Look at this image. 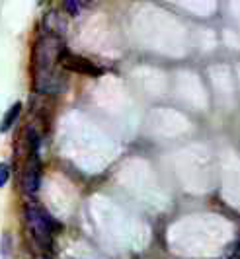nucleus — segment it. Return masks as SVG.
Segmentation results:
<instances>
[{
	"instance_id": "f257e3e1",
	"label": "nucleus",
	"mask_w": 240,
	"mask_h": 259,
	"mask_svg": "<svg viewBox=\"0 0 240 259\" xmlns=\"http://www.w3.org/2000/svg\"><path fill=\"white\" fill-rule=\"evenodd\" d=\"M59 63L63 68H67L70 72H76V74H88V76H98L102 74V70L94 65L92 61L84 59V57H78V55H72L68 51H63L61 57H59Z\"/></svg>"
},
{
	"instance_id": "f03ea898",
	"label": "nucleus",
	"mask_w": 240,
	"mask_h": 259,
	"mask_svg": "<svg viewBox=\"0 0 240 259\" xmlns=\"http://www.w3.org/2000/svg\"><path fill=\"white\" fill-rule=\"evenodd\" d=\"M61 53H63V49H61L59 39L55 35H45L37 43V55H39L37 65H39V68H53L55 61L59 63Z\"/></svg>"
},
{
	"instance_id": "7ed1b4c3",
	"label": "nucleus",
	"mask_w": 240,
	"mask_h": 259,
	"mask_svg": "<svg viewBox=\"0 0 240 259\" xmlns=\"http://www.w3.org/2000/svg\"><path fill=\"white\" fill-rule=\"evenodd\" d=\"M65 86V80L55 68H39L35 74V88L43 94H59Z\"/></svg>"
},
{
	"instance_id": "20e7f679",
	"label": "nucleus",
	"mask_w": 240,
	"mask_h": 259,
	"mask_svg": "<svg viewBox=\"0 0 240 259\" xmlns=\"http://www.w3.org/2000/svg\"><path fill=\"white\" fill-rule=\"evenodd\" d=\"M27 222L37 240H41L43 244L51 242V222L45 214H41L35 208H27Z\"/></svg>"
},
{
	"instance_id": "39448f33",
	"label": "nucleus",
	"mask_w": 240,
	"mask_h": 259,
	"mask_svg": "<svg viewBox=\"0 0 240 259\" xmlns=\"http://www.w3.org/2000/svg\"><path fill=\"white\" fill-rule=\"evenodd\" d=\"M24 189L27 193H35L39 189V160L35 158V154H31L24 171Z\"/></svg>"
},
{
	"instance_id": "423d86ee",
	"label": "nucleus",
	"mask_w": 240,
	"mask_h": 259,
	"mask_svg": "<svg viewBox=\"0 0 240 259\" xmlns=\"http://www.w3.org/2000/svg\"><path fill=\"white\" fill-rule=\"evenodd\" d=\"M20 109H22V104H20V102H16V104L8 109V113L4 115L2 123H0V133H6V131L12 127L14 121H16V119H18V115H20Z\"/></svg>"
},
{
	"instance_id": "0eeeda50",
	"label": "nucleus",
	"mask_w": 240,
	"mask_h": 259,
	"mask_svg": "<svg viewBox=\"0 0 240 259\" xmlns=\"http://www.w3.org/2000/svg\"><path fill=\"white\" fill-rule=\"evenodd\" d=\"M10 180V166L6 162H0V187H4Z\"/></svg>"
},
{
	"instance_id": "6e6552de",
	"label": "nucleus",
	"mask_w": 240,
	"mask_h": 259,
	"mask_svg": "<svg viewBox=\"0 0 240 259\" xmlns=\"http://www.w3.org/2000/svg\"><path fill=\"white\" fill-rule=\"evenodd\" d=\"M65 8H67L70 14H76V4H74V2H65Z\"/></svg>"
},
{
	"instance_id": "1a4fd4ad",
	"label": "nucleus",
	"mask_w": 240,
	"mask_h": 259,
	"mask_svg": "<svg viewBox=\"0 0 240 259\" xmlns=\"http://www.w3.org/2000/svg\"><path fill=\"white\" fill-rule=\"evenodd\" d=\"M232 259H240V242L234 246V251H232Z\"/></svg>"
},
{
	"instance_id": "9d476101",
	"label": "nucleus",
	"mask_w": 240,
	"mask_h": 259,
	"mask_svg": "<svg viewBox=\"0 0 240 259\" xmlns=\"http://www.w3.org/2000/svg\"><path fill=\"white\" fill-rule=\"evenodd\" d=\"M39 259H51V257H49V255H41Z\"/></svg>"
}]
</instances>
